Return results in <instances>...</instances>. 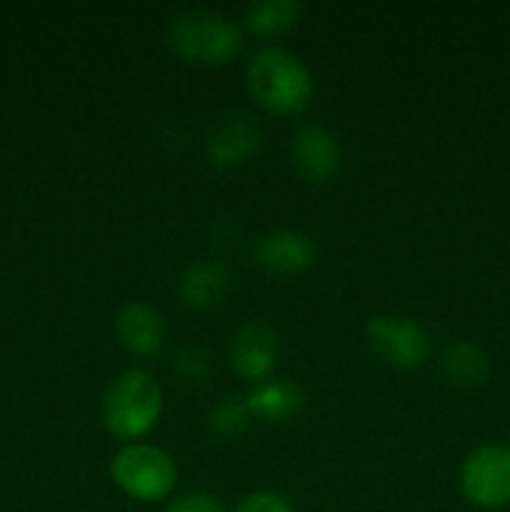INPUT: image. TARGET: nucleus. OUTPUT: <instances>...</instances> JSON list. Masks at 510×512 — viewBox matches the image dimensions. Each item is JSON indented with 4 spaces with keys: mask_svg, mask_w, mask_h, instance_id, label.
Returning <instances> with one entry per match:
<instances>
[{
    "mask_svg": "<svg viewBox=\"0 0 510 512\" xmlns=\"http://www.w3.org/2000/svg\"><path fill=\"white\" fill-rule=\"evenodd\" d=\"M248 88L265 110L295 115L313 98V78L298 55L283 48H260L248 63Z\"/></svg>",
    "mask_w": 510,
    "mask_h": 512,
    "instance_id": "obj_1",
    "label": "nucleus"
},
{
    "mask_svg": "<svg viewBox=\"0 0 510 512\" xmlns=\"http://www.w3.org/2000/svg\"><path fill=\"white\" fill-rule=\"evenodd\" d=\"M165 38L180 58L210 65L228 63L243 45V33L235 20L203 8H190L173 15Z\"/></svg>",
    "mask_w": 510,
    "mask_h": 512,
    "instance_id": "obj_2",
    "label": "nucleus"
},
{
    "mask_svg": "<svg viewBox=\"0 0 510 512\" xmlns=\"http://www.w3.org/2000/svg\"><path fill=\"white\" fill-rule=\"evenodd\" d=\"M163 393L145 370H125L105 390L103 420L120 440L143 438L160 418Z\"/></svg>",
    "mask_w": 510,
    "mask_h": 512,
    "instance_id": "obj_3",
    "label": "nucleus"
},
{
    "mask_svg": "<svg viewBox=\"0 0 510 512\" xmlns=\"http://www.w3.org/2000/svg\"><path fill=\"white\" fill-rule=\"evenodd\" d=\"M115 485L140 503L163 500L178 483L175 460L155 445H128L110 463Z\"/></svg>",
    "mask_w": 510,
    "mask_h": 512,
    "instance_id": "obj_4",
    "label": "nucleus"
},
{
    "mask_svg": "<svg viewBox=\"0 0 510 512\" xmlns=\"http://www.w3.org/2000/svg\"><path fill=\"white\" fill-rule=\"evenodd\" d=\"M365 340L375 358L395 370L418 368L430 353L428 333L415 320L398 315H378L370 320Z\"/></svg>",
    "mask_w": 510,
    "mask_h": 512,
    "instance_id": "obj_5",
    "label": "nucleus"
},
{
    "mask_svg": "<svg viewBox=\"0 0 510 512\" xmlns=\"http://www.w3.org/2000/svg\"><path fill=\"white\" fill-rule=\"evenodd\" d=\"M465 498L480 508H503L510 503V448L488 445L468 455L460 470Z\"/></svg>",
    "mask_w": 510,
    "mask_h": 512,
    "instance_id": "obj_6",
    "label": "nucleus"
},
{
    "mask_svg": "<svg viewBox=\"0 0 510 512\" xmlns=\"http://www.w3.org/2000/svg\"><path fill=\"white\" fill-rule=\"evenodd\" d=\"M263 140V125L248 110H235L220 118L205 135V155L218 168H230L248 160Z\"/></svg>",
    "mask_w": 510,
    "mask_h": 512,
    "instance_id": "obj_7",
    "label": "nucleus"
},
{
    "mask_svg": "<svg viewBox=\"0 0 510 512\" xmlns=\"http://www.w3.org/2000/svg\"><path fill=\"white\" fill-rule=\"evenodd\" d=\"M278 338L263 320H248L235 330L230 340V363L245 380H265L275 368Z\"/></svg>",
    "mask_w": 510,
    "mask_h": 512,
    "instance_id": "obj_8",
    "label": "nucleus"
},
{
    "mask_svg": "<svg viewBox=\"0 0 510 512\" xmlns=\"http://www.w3.org/2000/svg\"><path fill=\"white\" fill-rule=\"evenodd\" d=\"M293 165L300 175L315 183H325L333 178L340 168V143L335 133H330L320 123H303L293 133L290 143Z\"/></svg>",
    "mask_w": 510,
    "mask_h": 512,
    "instance_id": "obj_9",
    "label": "nucleus"
},
{
    "mask_svg": "<svg viewBox=\"0 0 510 512\" xmlns=\"http://www.w3.org/2000/svg\"><path fill=\"white\" fill-rule=\"evenodd\" d=\"M253 263L265 273L290 275L308 270L315 263V245L308 235L295 230H275V233L260 235L250 253Z\"/></svg>",
    "mask_w": 510,
    "mask_h": 512,
    "instance_id": "obj_10",
    "label": "nucleus"
},
{
    "mask_svg": "<svg viewBox=\"0 0 510 512\" xmlns=\"http://www.w3.org/2000/svg\"><path fill=\"white\" fill-rule=\"evenodd\" d=\"M233 273L220 260H200L178 275V298L190 308H210L233 290Z\"/></svg>",
    "mask_w": 510,
    "mask_h": 512,
    "instance_id": "obj_11",
    "label": "nucleus"
},
{
    "mask_svg": "<svg viewBox=\"0 0 510 512\" xmlns=\"http://www.w3.org/2000/svg\"><path fill=\"white\" fill-rule=\"evenodd\" d=\"M115 330L125 348L135 355H153L165 335L163 318L155 308L145 303H128L115 318Z\"/></svg>",
    "mask_w": 510,
    "mask_h": 512,
    "instance_id": "obj_12",
    "label": "nucleus"
},
{
    "mask_svg": "<svg viewBox=\"0 0 510 512\" xmlns=\"http://www.w3.org/2000/svg\"><path fill=\"white\" fill-rule=\"evenodd\" d=\"M245 403L255 418L268 420V423H285L303 410L305 395L290 380H268V383H260Z\"/></svg>",
    "mask_w": 510,
    "mask_h": 512,
    "instance_id": "obj_13",
    "label": "nucleus"
},
{
    "mask_svg": "<svg viewBox=\"0 0 510 512\" xmlns=\"http://www.w3.org/2000/svg\"><path fill=\"white\" fill-rule=\"evenodd\" d=\"M440 370L455 388H478L488 380L490 360L480 345L470 343V340H458L443 350Z\"/></svg>",
    "mask_w": 510,
    "mask_h": 512,
    "instance_id": "obj_14",
    "label": "nucleus"
},
{
    "mask_svg": "<svg viewBox=\"0 0 510 512\" xmlns=\"http://www.w3.org/2000/svg\"><path fill=\"white\" fill-rule=\"evenodd\" d=\"M303 15L298 0H255L245 10V23L258 35H283L295 28Z\"/></svg>",
    "mask_w": 510,
    "mask_h": 512,
    "instance_id": "obj_15",
    "label": "nucleus"
},
{
    "mask_svg": "<svg viewBox=\"0 0 510 512\" xmlns=\"http://www.w3.org/2000/svg\"><path fill=\"white\" fill-rule=\"evenodd\" d=\"M250 410L245 400L225 398L223 403L215 405L208 415L210 433L218 438H238L245 428H248Z\"/></svg>",
    "mask_w": 510,
    "mask_h": 512,
    "instance_id": "obj_16",
    "label": "nucleus"
},
{
    "mask_svg": "<svg viewBox=\"0 0 510 512\" xmlns=\"http://www.w3.org/2000/svg\"><path fill=\"white\" fill-rule=\"evenodd\" d=\"M170 368L185 380V383H205L210 375V360L203 350L180 348L170 358Z\"/></svg>",
    "mask_w": 510,
    "mask_h": 512,
    "instance_id": "obj_17",
    "label": "nucleus"
},
{
    "mask_svg": "<svg viewBox=\"0 0 510 512\" xmlns=\"http://www.w3.org/2000/svg\"><path fill=\"white\" fill-rule=\"evenodd\" d=\"M163 512H225V508L210 493H183L170 500Z\"/></svg>",
    "mask_w": 510,
    "mask_h": 512,
    "instance_id": "obj_18",
    "label": "nucleus"
},
{
    "mask_svg": "<svg viewBox=\"0 0 510 512\" xmlns=\"http://www.w3.org/2000/svg\"><path fill=\"white\" fill-rule=\"evenodd\" d=\"M235 512H295L293 505L278 493H268V490H260V493L245 495L238 503Z\"/></svg>",
    "mask_w": 510,
    "mask_h": 512,
    "instance_id": "obj_19",
    "label": "nucleus"
}]
</instances>
